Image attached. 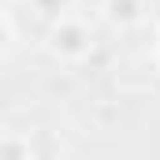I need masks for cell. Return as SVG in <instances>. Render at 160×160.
<instances>
[{"label": "cell", "mask_w": 160, "mask_h": 160, "mask_svg": "<svg viewBox=\"0 0 160 160\" xmlns=\"http://www.w3.org/2000/svg\"><path fill=\"white\" fill-rule=\"evenodd\" d=\"M45 45H48V52L60 56V60H86L89 48H93V34H89V26H86L82 19L63 15V19L52 22V30H48Z\"/></svg>", "instance_id": "obj_1"}, {"label": "cell", "mask_w": 160, "mask_h": 160, "mask_svg": "<svg viewBox=\"0 0 160 160\" xmlns=\"http://www.w3.org/2000/svg\"><path fill=\"white\" fill-rule=\"evenodd\" d=\"M104 15L112 26H138L145 19V4L142 0H104Z\"/></svg>", "instance_id": "obj_2"}, {"label": "cell", "mask_w": 160, "mask_h": 160, "mask_svg": "<svg viewBox=\"0 0 160 160\" xmlns=\"http://www.w3.org/2000/svg\"><path fill=\"white\" fill-rule=\"evenodd\" d=\"M38 4H41V11H45V15H56V19H63L71 0H38Z\"/></svg>", "instance_id": "obj_3"}]
</instances>
